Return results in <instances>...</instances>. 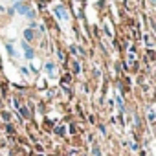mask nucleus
Here are the masks:
<instances>
[{
    "label": "nucleus",
    "mask_w": 156,
    "mask_h": 156,
    "mask_svg": "<svg viewBox=\"0 0 156 156\" xmlns=\"http://www.w3.org/2000/svg\"><path fill=\"white\" fill-rule=\"evenodd\" d=\"M53 13H55L61 20H68V11L64 9V6H55V8H53Z\"/></svg>",
    "instance_id": "1"
},
{
    "label": "nucleus",
    "mask_w": 156,
    "mask_h": 156,
    "mask_svg": "<svg viewBox=\"0 0 156 156\" xmlns=\"http://www.w3.org/2000/svg\"><path fill=\"white\" fill-rule=\"evenodd\" d=\"M6 50H8V53H9L11 57H15V55H17V51L13 50V46H11V44H8V46H6Z\"/></svg>",
    "instance_id": "5"
},
{
    "label": "nucleus",
    "mask_w": 156,
    "mask_h": 156,
    "mask_svg": "<svg viewBox=\"0 0 156 156\" xmlns=\"http://www.w3.org/2000/svg\"><path fill=\"white\" fill-rule=\"evenodd\" d=\"M26 17H28V19H31V20H33V19H35V11H33V9H30V11H28V13H26Z\"/></svg>",
    "instance_id": "7"
},
{
    "label": "nucleus",
    "mask_w": 156,
    "mask_h": 156,
    "mask_svg": "<svg viewBox=\"0 0 156 156\" xmlns=\"http://www.w3.org/2000/svg\"><path fill=\"white\" fill-rule=\"evenodd\" d=\"M53 70H55L53 62H46V72H48V73H53Z\"/></svg>",
    "instance_id": "6"
},
{
    "label": "nucleus",
    "mask_w": 156,
    "mask_h": 156,
    "mask_svg": "<svg viewBox=\"0 0 156 156\" xmlns=\"http://www.w3.org/2000/svg\"><path fill=\"white\" fill-rule=\"evenodd\" d=\"M24 37H26L28 41H31V39H33V30H26V31H24Z\"/></svg>",
    "instance_id": "4"
},
{
    "label": "nucleus",
    "mask_w": 156,
    "mask_h": 156,
    "mask_svg": "<svg viewBox=\"0 0 156 156\" xmlns=\"http://www.w3.org/2000/svg\"><path fill=\"white\" fill-rule=\"evenodd\" d=\"M22 48H24V55H26V59H33V55H35V53H33V50L30 48V44L22 41Z\"/></svg>",
    "instance_id": "2"
},
{
    "label": "nucleus",
    "mask_w": 156,
    "mask_h": 156,
    "mask_svg": "<svg viewBox=\"0 0 156 156\" xmlns=\"http://www.w3.org/2000/svg\"><path fill=\"white\" fill-rule=\"evenodd\" d=\"M154 119V112L152 110H149V121H152Z\"/></svg>",
    "instance_id": "8"
},
{
    "label": "nucleus",
    "mask_w": 156,
    "mask_h": 156,
    "mask_svg": "<svg viewBox=\"0 0 156 156\" xmlns=\"http://www.w3.org/2000/svg\"><path fill=\"white\" fill-rule=\"evenodd\" d=\"M15 9H17L20 15H26V13L30 11V8H28L26 4H20V2H15Z\"/></svg>",
    "instance_id": "3"
}]
</instances>
